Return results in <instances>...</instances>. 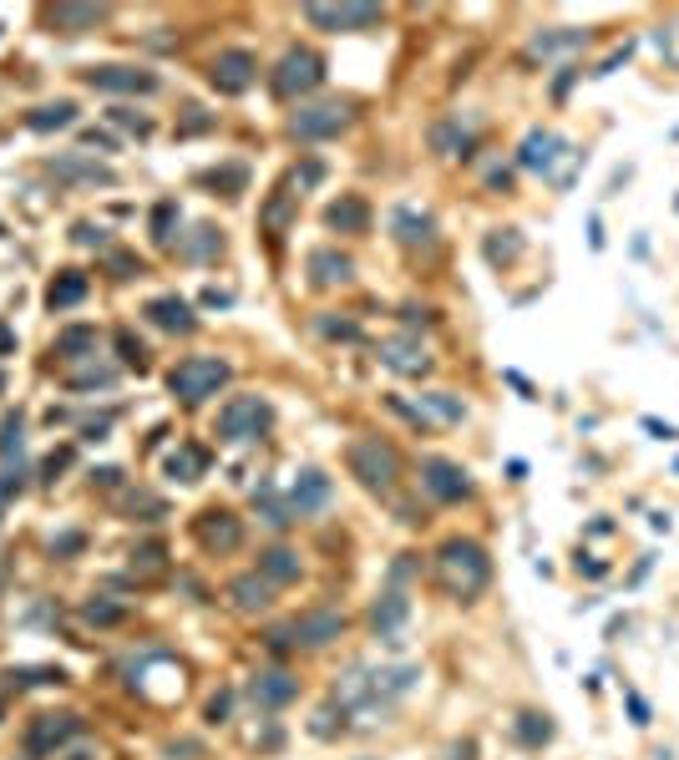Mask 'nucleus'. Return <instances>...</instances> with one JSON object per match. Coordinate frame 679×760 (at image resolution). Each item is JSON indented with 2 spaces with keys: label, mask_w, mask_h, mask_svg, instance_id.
Masks as SVG:
<instances>
[{
  "label": "nucleus",
  "mask_w": 679,
  "mask_h": 760,
  "mask_svg": "<svg viewBox=\"0 0 679 760\" xmlns=\"http://www.w3.org/2000/svg\"><path fill=\"white\" fill-rule=\"evenodd\" d=\"M436 578H441L446 593L477 598V593L487 588V578H492V558H487V548L472 543V538H446V543L436 548Z\"/></svg>",
  "instance_id": "1"
},
{
  "label": "nucleus",
  "mask_w": 679,
  "mask_h": 760,
  "mask_svg": "<svg viewBox=\"0 0 679 760\" xmlns=\"http://www.w3.org/2000/svg\"><path fill=\"white\" fill-rule=\"evenodd\" d=\"M234 365L218 360V355H188L168 370V391L183 401V406H203L208 396H218L223 386H229Z\"/></svg>",
  "instance_id": "2"
},
{
  "label": "nucleus",
  "mask_w": 679,
  "mask_h": 760,
  "mask_svg": "<svg viewBox=\"0 0 679 760\" xmlns=\"http://www.w3.org/2000/svg\"><path fill=\"white\" fill-rule=\"evenodd\" d=\"M345 462H350V477H360V487H370V492H396V482H401V456L381 436H355Z\"/></svg>",
  "instance_id": "3"
},
{
  "label": "nucleus",
  "mask_w": 679,
  "mask_h": 760,
  "mask_svg": "<svg viewBox=\"0 0 679 760\" xmlns=\"http://www.w3.org/2000/svg\"><path fill=\"white\" fill-rule=\"evenodd\" d=\"M269 421H274V406L264 396H234L218 411V441H234V446L259 441L269 431Z\"/></svg>",
  "instance_id": "4"
},
{
  "label": "nucleus",
  "mask_w": 679,
  "mask_h": 760,
  "mask_svg": "<svg viewBox=\"0 0 679 760\" xmlns=\"http://www.w3.org/2000/svg\"><path fill=\"white\" fill-rule=\"evenodd\" d=\"M320 82H325V61H320L310 46L284 51V61L274 66V92H279V97H305V92H315Z\"/></svg>",
  "instance_id": "5"
},
{
  "label": "nucleus",
  "mask_w": 679,
  "mask_h": 760,
  "mask_svg": "<svg viewBox=\"0 0 679 760\" xmlns=\"http://www.w3.org/2000/svg\"><path fill=\"white\" fill-rule=\"evenodd\" d=\"M254 76H259V61H254V51H244V46L218 51V56H213V66H208V82H213L223 97L249 92V87H254Z\"/></svg>",
  "instance_id": "6"
},
{
  "label": "nucleus",
  "mask_w": 679,
  "mask_h": 760,
  "mask_svg": "<svg viewBox=\"0 0 679 760\" xmlns=\"http://www.w3.org/2000/svg\"><path fill=\"white\" fill-rule=\"evenodd\" d=\"M193 538H198L203 553H234L244 543V522L223 507H208V512L193 517Z\"/></svg>",
  "instance_id": "7"
},
{
  "label": "nucleus",
  "mask_w": 679,
  "mask_h": 760,
  "mask_svg": "<svg viewBox=\"0 0 679 760\" xmlns=\"http://www.w3.org/2000/svg\"><path fill=\"white\" fill-rule=\"evenodd\" d=\"M350 127V102H320V107H299L289 117V132L305 137V142H320V137H335Z\"/></svg>",
  "instance_id": "8"
},
{
  "label": "nucleus",
  "mask_w": 679,
  "mask_h": 760,
  "mask_svg": "<svg viewBox=\"0 0 679 760\" xmlns=\"http://www.w3.org/2000/svg\"><path fill=\"white\" fill-rule=\"evenodd\" d=\"M82 735V720L77 715H36L26 725V755L41 760V755H56L66 740H77Z\"/></svg>",
  "instance_id": "9"
},
{
  "label": "nucleus",
  "mask_w": 679,
  "mask_h": 760,
  "mask_svg": "<svg viewBox=\"0 0 679 760\" xmlns=\"http://www.w3.org/2000/svg\"><path fill=\"white\" fill-rule=\"evenodd\" d=\"M87 87H92V92L147 97V92H158V76L142 71V66H87Z\"/></svg>",
  "instance_id": "10"
},
{
  "label": "nucleus",
  "mask_w": 679,
  "mask_h": 760,
  "mask_svg": "<svg viewBox=\"0 0 679 760\" xmlns=\"http://www.w3.org/2000/svg\"><path fill=\"white\" fill-rule=\"evenodd\" d=\"M421 487L436 502H467L472 497V477L457 462H446V456H426V462H421Z\"/></svg>",
  "instance_id": "11"
},
{
  "label": "nucleus",
  "mask_w": 679,
  "mask_h": 760,
  "mask_svg": "<svg viewBox=\"0 0 679 760\" xmlns=\"http://www.w3.org/2000/svg\"><path fill=\"white\" fill-rule=\"evenodd\" d=\"M330 497H335L330 477H325L320 467H305V472L289 482V517H315V512L330 507Z\"/></svg>",
  "instance_id": "12"
},
{
  "label": "nucleus",
  "mask_w": 679,
  "mask_h": 760,
  "mask_svg": "<svg viewBox=\"0 0 679 760\" xmlns=\"http://www.w3.org/2000/svg\"><path fill=\"white\" fill-rule=\"evenodd\" d=\"M305 21L320 31H365V26H381L386 11L381 6H305Z\"/></svg>",
  "instance_id": "13"
},
{
  "label": "nucleus",
  "mask_w": 679,
  "mask_h": 760,
  "mask_svg": "<svg viewBox=\"0 0 679 760\" xmlns=\"http://www.w3.org/2000/svg\"><path fill=\"white\" fill-rule=\"evenodd\" d=\"M345 634V614L340 608H310V614L294 619V644H310V649H325L330 639Z\"/></svg>",
  "instance_id": "14"
},
{
  "label": "nucleus",
  "mask_w": 679,
  "mask_h": 760,
  "mask_svg": "<svg viewBox=\"0 0 679 760\" xmlns=\"http://www.w3.org/2000/svg\"><path fill=\"white\" fill-rule=\"evenodd\" d=\"M249 695H254V705L279 710V705H289V700L299 695V679H294L289 669H259L254 684H249Z\"/></svg>",
  "instance_id": "15"
},
{
  "label": "nucleus",
  "mask_w": 679,
  "mask_h": 760,
  "mask_svg": "<svg viewBox=\"0 0 679 760\" xmlns=\"http://www.w3.org/2000/svg\"><path fill=\"white\" fill-rule=\"evenodd\" d=\"M406 619H411V598L401 588H386L381 598H375V608H370V624H375V634H381V639H396Z\"/></svg>",
  "instance_id": "16"
},
{
  "label": "nucleus",
  "mask_w": 679,
  "mask_h": 760,
  "mask_svg": "<svg viewBox=\"0 0 679 760\" xmlns=\"http://www.w3.org/2000/svg\"><path fill=\"white\" fill-rule=\"evenodd\" d=\"M229 603L239 608V614H264V608L274 603V583L264 573H244L229 583Z\"/></svg>",
  "instance_id": "17"
},
{
  "label": "nucleus",
  "mask_w": 679,
  "mask_h": 760,
  "mask_svg": "<svg viewBox=\"0 0 679 760\" xmlns=\"http://www.w3.org/2000/svg\"><path fill=\"white\" fill-rule=\"evenodd\" d=\"M147 320H153L158 330H168V335H188L198 325L193 310H188V299H178V294H158L153 304H147Z\"/></svg>",
  "instance_id": "18"
},
{
  "label": "nucleus",
  "mask_w": 679,
  "mask_h": 760,
  "mask_svg": "<svg viewBox=\"0 0 679 760\" xmlns=\"http://www.w3.org/2000/svg\"><path fill=\"white\" fill-rule=\"evenodd\" d=\"M325 223H330V228H340V234H365V228H370V203H365V198H355V193H345L340 203H330V208H325Z\"/></svg>",
  "instance_id": "19"
},
{
  "label": "nucleus",
  "mask_w": 679,
  "mask_h": 760,
  "mask_svg": "<svg viewBox=\"0 0 679 760\" xmlns=\"http://www.w3.org/2000/svg\"><path fill=\"white\" fill-rule=\"evenodd\" d=\"M381 360H386L396 375H426V370H431V355H426L416 340H386V345H381Z\"/></svg>",
  "instance_id": "20"
},
{
  "label": "nucleus",
  "mask_w": 679,
  "mask_h": 760,
  "mask_svg": "<svg viewBox=\"0 0 679 760\" xmlns=\"http://www.w3.org/2000/svg\"><path fill=\"white\" fill-rule=\"evenodd\" d=\"M259 573H264L274 588H284V583H299L305 563H299V553H294V548H269V553H259Z\"/></svg>",
  "instance_id": "21"
},
{
  "label": "nucleus",
  "mask_w": 679,
  "mask_h": 760,
  "mask_svg": "<svg viewBox=\"0 0 679 760\" xmlns=\"http://www.w3.org/2000/svg\"><path fill=\"white\" fill-rule=\"evenodd\" d=\"M350 274H355V264H350L345 254H335V249H315V254H310V279H315L320 289L350 284Z\"/></svg>",
  "instance_id": "22"
},
{
  "label": "nucleus",
  "mask_w": 679,
  "mask_h": 760,
  "mask_svg": "<svg viewBox=\"0 0 679 760\" xmlns=\"http://www.w3.org/2000/svg\"><path fill=\"white\" fill-rule=\"evenodd\" d=\"M107 21V6H56L51 11V26L66 31V36H77V31H92Z\"/></svg>",
  "instance_id": "23"
},
{
  "label": "nucleus",
  "mask_w": 679,
  "mask_h": 760,
  "mask_svg": "<svg viewBox=\"0 0 679 760\" xmlns=\"http://www.w3.org/2000/svg\"><path fill=\"white\" fill-rule=\"evenodd\" d=\"M163 472H168L173 482H198V477L208 472V451H203V446H178L168 462H163Z\"/></svg>",
  "instance_id": "24"
},
{
  "label": "nucleus",
  "mask_w": 679,
  "mask_h": 760,
  "mask_svg": "<svg viewBox=\"0 0 679 760\" xmlns=\"http://www.w3.org/2000/svg\"><path fill=\"white\" fill-rule=\"evenodd\" d=\"M87 274H77V269H66V274H56V284L46 289V304L51 310H71V304H82L87 299Z\"/></svg>",
  "instance_id": "25"
},
{
  "label": "nucleus",
  "mask_w": 679,
  "mask_h": 760,
  "mask_svg": "<svg viewBox=\"0 0 679 760\" xmlns=\"http://www.w3.org/2000/svg\"><path fill=\"white\" fill-rule=\"evenodd\" d=\"M558 147H563V142H558L553 132H533V137L522 142V158H517V163H522V168H533V173H548V168H553V158H558Z\"/></svg>",
  "instance_id": "26"
},
{
  "label": "nucleus",
  "mask_w": 679,
  "mask_h": 760,
  "mask_svg": "<svg viewBox=\"0 0 679 760\" xmlns=\"http://www.w3.org/2000/svg\"><path fill=\"white\" fill-rule=\"evenodd\" d=\"M396 239L411 244V249H431V244H436V223H431V218H416L411 208H401V213H396Z\"/></svg>",
  "instance_id": "27"
},
{
  "label": "nucleus",
  "mask_w": 679,
  "mask_h": 760,
  "mask_svg": "<svg viewBox=\"0 0 679 760\" xmlns=\"http://www.w3.org/2000/svg\"><path fill=\"white\" fill-rule=\"evenodd\" d=\"M56 355H61V360H87V355H97V330H92V325L61 330V335H56Z\"/></svg>",
  "instance_id": "28"
},
{
  "label": "nucleus",
  "mask_w": 679,
  "mask_h": 760,
  "mask_svg": "<svg viewBox=\"0 0 679 760\" xmlns=\"http://www.w3.org/2000/svg\"><path fill=\"white\" fill-rule=\"evenodd\" d=\"M71 122H77V107H71V102H46V107H36V112L26 117L31 132H61V127H71Z\"/></svg>",
  "instance_id": "29"
},
{
  "label": "nucleus",
  "mask_w": 679,
  "mask_h": 760,
  "mask_svg": "<svg viewBox=\"0 0 679 760\" xmlns=\"http://www.w3.org/2000/svg\"><path fill=\"white\" fill-rule=\"evenodd\" d=\"M517 735H522V745H548L553 725H548V715H522V720H517Z\"/></svg>",
  "instance_id": "30"
},
{
  "label": "nucleus",
  "mask_w": 679,
  "mask_h": 760,
  "mask_svg": "<svg viewBox=\"0 0 679 760\" xmlns=\"http://www.w3.org/2000/svg\"><path fill=\"white\" fill-rule=\"evenodd\" d=\"M421 401H426L441 421H462V416H467V406H462L457 396H446V391H431V396H421Z\"/></svg>",
  "instance_id": "31"
},
{
  "label": "nucleus",
  "mask_w": 679,
  "mask_h": 760,
  "mask_svg": "<svg viewBox=\"0 0 679 760\" xmlns=\"http://www.w3.org/2000/svg\"><path fill=\"white\" fill-rule=\"evenodd\" d=\"M122 614H127V608H122V603H107V598H92V603L82 608V619H87V624H117Z\"/></svg>",
  "instance_id": "32"
},
{
  "label": "nucleus",
  "mask_w": 679,
  "mask_h": 760,
  "mask_svg": "<svg viewBox=\"0 0 679 760\" xmlns=\"http://www.w3.org/2000/svg\"><path fill=\"white\" fill-rule=\"evenodd\" d=\"M173 218H178V203H158L153 208V239L158 244H173Z\"/></svg>",
  "instance_id": "33"
},
{
  "label": "nucleus",
  "mask_w": 679,
  "mask_h": 760,
  "mask_svg": "<svg viewBox=\"0 0 679 760\" xmlns=\"http://www.w3.org/2000/svg\"><path fill=\"white\" fill-rule=\"evenodd\" d=\"M284 223H289V193H274L264 208V228L269 234H284Z\"/></svg>",
  "instance_id": "34"
},
{
  "label": "nucleus",
  "mask_w": 679,
  "mask_h": 760,
  "mask_svg": "<svg viewBox=\"0 0 679 760\" xmlns=\"http://www.w3.org/2000/svg\"><path fill=\"white\" fill-rule=\"evenodd\" d=\"M6 679H11V684H66L61 669H11Z\"/></svg>",
  "instance_id": "35"
},
{
  "label": "nucleus",
  "mask_w": 679,
  "mask_h": 760,
  "mask_svg": "<svg viewBox=\"0 0 679 760\" xmlns=\"http://www.w3.org/2000/svg\"><path fill=\"white\" fill-rule=\"evenodd\" d=\"M21 451V416H6V426H0V456H16Z\"/></svg>",
  "instance_id": "36"
},
{
  "label": "nucleus",
  "mask_w": 679,
  "mask_h": 760,
  "mask_svg": "<svg viewBox=\"0 0 679 760\" xmlns=\"http://www.w3.org/2000/svg\"><path fill=\"white\" fill-rule=\"evenodd\" d=\"M56 173H66V178H92V183H107V178H112L107 168H92V163H56Z\"/></svg>",
  "instance_id": "37"
},
{
  "label": "nucleus",
  "mask_w": 679,
  "mask_h": 760,
  "mask_svg": "<svg viewBox=\"0 0 679 760\" xmlns=\"http://www.w3.org/2000/svg\"><path fill=\"white\" fill-rule=\"evenodd\" d=\"M563 46H583V36L573 31V36H538L533 41V56H548V51H563Z\"/></svg>",
  "instance_id": "38"
},
{
  "label": "nucleus",
  "mask_w": 679,
  "mask_h": 760,
  "mask_svg": "<svg viewBox=\"0 0 679 760\" xmlns=\"http://www.w3.org/2000/svg\"><path fill=\"white\" fill-rule=\"evenodd\" d=\"M112 122H122L127 132H137V137H147V132H153V122H147V117H137V112H127V107H117L112 112Z\"/></svg>",
  "instance_id": "39"
},
{
  "label": "nucleus",
  "mask_w": 679,
  "mask_h": 760,
  "mask_svg": "<svg viewBox=\"0 0 679 760\" xmlns=\"http://www.w3.org/2000/svg\"><path fill=\"white\" fill-rule=\"evenodd\" d=\"M77 391H92V386H112V370H87V375H71Z\"/></svg>",
  "instance_id": "40"
},
{
  "label": "nucleus",
  "mask_w": 679,
  "mask_h": 760,
  "mask_svg": "<svg viewBox=\"0 0 679 760\" xmlns=\"http://www.w3.org/2000/svg\"><path fill=\"white\" fill-rule=\"evenodd\" d=\"M117 350H122V360H127V365H137V370H142V365H147V360H142V345H137V340H132V335H127V330H122V335H117Z\"/></svg>",
  "instance_id": "41"
},
{
  "label": "nucleus",
  "mask_w": 679,
  "mask_h": 760,
  "mask_svg": "<svg viewBox=\"0 0 679 760\" xmlns=\"http://www.w3.org/2000/svg\"><path fill=\"white\" fill-rule=\"evenodd\" d=\"M112 269H117V279H132V274H142V264H137V259H127V254H112Z\"/></svg>",
  "instance_id": "42"
},
{
  "label": "nucleus",
  "mask_w": 679,
  "mask_h": 760,
  "mask_svg": "<svg viewBox=\"0 0 679 760\" xmlns=\"http://www.w3.org/2000/svg\"><path fill=\"white\" fill-rule=\"evenodd\" d=\"M320 330H325V335H340V340H355V335H360L350 320H340V325H335V320H320Z\"/></svg>",
  "instance_id": "43"
},
{
  "label": "nucleus",
  "mask_w": 679,
  "mask_h": 760,
  "mask_svg": "<svg viewBox=\"0 0 679 760\" xmlns=\"http://www.w3.org/2000/svg\"><path fill=\"white\" fill-rule=\"evenodd\" d=\"M315 735H335V705H325V710L315 715Z\"/></svg>",
  "instance_id": "44"
},
{
  "label": "nucleus",
  "mask_w": 679,
  "mask_h": 760,
  "mask_svg": "<svg viewBox=\"0 0 679 760\" xmlns=\"http://www.w3.org/2000/svg\"><path fill=\"white\" fill-rule=\"evenodd\" d=\"M21 492V477H11V472H0V502H11Z\"/></svg>",
  "instance_id": "45"
},
{
  "label": "nucleus",
  "mask_w": 679,
  "mask_h": 760,
  "mask_svg": "<svg viewBox=\"0 0 679 760\" xmlns=\"http://www.w3.org/2000/svg\"><path fill=\"white\" fill-rule=\"evenodd\" d=\"M77 244H102V228H92V223H77Z\"/></svg>",
  "instance_id": "46"
},
{
  "label": "nucleus",
  "mask_w": 679,
  "mask_h": 760,
  "mask_svg": "<svg viewBox=\"0 0 679 760\" xmlns=\"http://www.w3.org/2000/svg\"><path fill=\"white\" fill-rule=\"evenodd\" d=\"M223 715H229V695H213V705H208V720L218 725Z\"/></svg>",
  "instance_id": "47"
},
{
  "label": "nucleus",
  "mask_w": 679,
  "mask_h": 760,
  "mask_svg": "<svg viewBox=\"0 0 679 760\" xmlns=\"http://www.w3.org/2000/svg\"><path fill=\"white\" fill-rule=\"evenodd\" d=\"M82 548V532H66V538L56 543V553H77Z\"/></svg>",
  "instance_id": "48"
},
{
  "label": "nucleus",
  "mask_w": 679,
  "mask_h": 760,
  "mask_svg": "<svg viewBox=\"0 0 679 760\" xmlns=\"http://www.w3.org/2000/svg\"><path fill=\"white\" fill-rule=\"evenodd\" d=\"M0 355H16V330L0 325Z\"/></svg>",
  "instance_id": "49"
},
{
  "label": "nucleus",
  "mask_w": 679,
  "mask_h": 760,
  "mask_svg": "<svg viewBox=\"0 0 679 760\" xmlns=\"http://www.w3.org/2000/svg\"><path fill=\"white\" fill-rule=\"evenodd\" d=\"M71 760H92V755H87V750H82V755H71Z\"/></svg>",
  "instance_id": "50"
},
{
  "label": "nucleus",
  "mask_w": 679,
  "mask_h": 760,
  "mask_svg": "<svg viewBox=\"0 0 679 760\" xmlns=\"http://www.w3.org/2000/svg\"><path fill=\"white\" fill-rule=\"evenodd\" d=\"M0 720H6V700H0Z\"/></svg>",
  "instance_id": "51"
},
{
  "label": "nucleus",
  "mask_w": 679,
  "mask_h": 760,
  "mask_svg": "<svg viewBox=\"0 0 679 760\" xmlns=\"http://www.w3.org/2000/svg\"><path fill=\"white\" fill-rule=\"evenodd\" d=\"M0 391H6V375H0Z\"/></svg>",
  "instance_id": "52"
}]
</instances>
